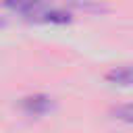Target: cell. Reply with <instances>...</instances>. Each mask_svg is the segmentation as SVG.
Masks as SVG:
<instances>
[{
    "mask_svg": "<svg viewBox=\"0 0 133 133\" xmlns=\"http://www.w3.org/2000/svg\"><path fill=\"white\" fill-rule=\"evenodd\" d=\"M4 27H6V19H4V17H0V29H4Z\"/></svg>",
    "mask_w": 133,
    "mask_h": 133,
    "instance_id": "8992f818",
    "label": "cell"
},
{
    "mask_svg": "<svg viewBox=\"0 0 133 133\" xmlns=\"http://www.w3.org/2000/svg\"><path fill=\"white\" fill-rule=\"evenodd\" d=\"M112 114H114V118H121V121H125V123H133V108H131V104L116 106V108L112 110Z\"/></svg>",
    "mask_w": 133,
    "mask_h": 133,
    "instance_id": "5b68a950",
    "label": "cell"
},
{
    "mask_svg": "<svg viewBox=\"0 0 133 133\" xmlns=\"http://www.w3.org/2000/svg\"><path fill=\"white\" fill-rule=\"evenodd\" d=\"M2 4H4V8L12 10V12H19L25 19H29L37 10H42L48 4V0H2Z\"/></svg>",
    "mask_w": 133,
    "mask_h": 133,
    "instance_id": "3957f363",
    "label": "cell"
},
{
    "mask_svg": "<svg viewBox=\"0 0 133 133\" xmlns=\"http://www.w3.org/2000/svg\"><path fill=\"white\" fill-rule=\"evenodd\" d=\"M21 108L29 116H44V114L54 110V100L50 96H46V94H33V96L23 98Z\"/></svg>",
    "mask_w": 133,
    "mask_h": 133,
    "instance_id": "6da1fadb",
    "label": "cell"
},
{
    "mask_svg": "<svg viewBox=\"0 0 133 133\" xmlns=\"http://www.w3.org/2000/svg\"><path fill=\"white\" fill-rule=\"evenodd\" d=\"M106 81L112 83V85H118V87H129L133 83V73H131V66L129 64H121V66H114L106 73Z\"/></svg>",
    "mask_w": 133,
    "mask_h": 133,
    "instance_id": "277c9868",
    "label": "cell"
},
{
    "mask_svg": "<svg viewBox=\"0 0 133 133\" xmlns=\"http://www.w3.org/2000/svg\"><path fill=\"white\" fill-rule=\"evenodd\" d=\"M27 21H33V23H50V25H66L71 23V12L69 10H62V8H42L37 10L35 15H31Z\"/></svg>",
    "mask_w": 133,
    "mask_h": 133,
    "instance_id": "7a4b0ae2",
    "label": "cell"
}]
</instances>
